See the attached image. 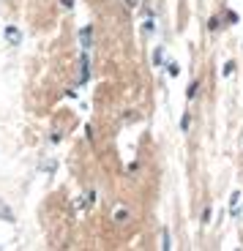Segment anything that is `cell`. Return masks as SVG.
I'll list each match as a JSON object with an SVG mask.
<instances>
[{
	"instance_id": "cell-1",
	"label": "cell",
	"mask_w": 243,
	"mask_h": 251,
	"mask_svg": "<svg viewBox=\"0 0 243 251\" xmlns=\"http://www.w3.org/2000/svg\"><path fill=\"white\" fill-rule=\"evenodd\" d=\"M0 219L8 221V224H14V210H11V207H8L3 200H0Z\"/></svg>"
},
{
	"instance_id": "cell-2",
	"label": "cell",
	"mask_w": 243,
	"mask_h": 251,
	"mask_svg": "<svg viewBox=\"0 0 243 251\" xmlns=\"http://www.w3.org/2000/svg\"><path fill=\"white\" fill-rule=\"evenodd\" d=\"M6 38L11 41V44H19V38H22V36H19L17 27H8V30H6Z\"/></svg>"
}]
</instances>
